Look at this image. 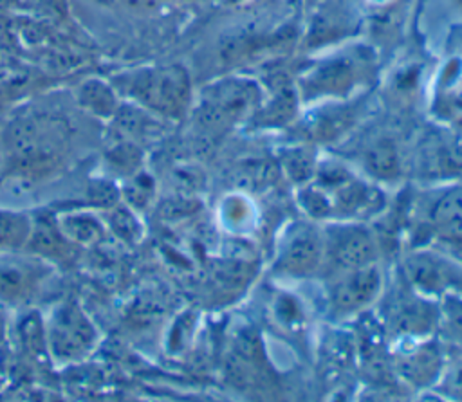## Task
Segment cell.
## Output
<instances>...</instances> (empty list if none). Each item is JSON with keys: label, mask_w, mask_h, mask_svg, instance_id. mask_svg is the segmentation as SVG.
Here are the masks:
<instances>
[{"label": "cell", "mask_w": 462, "mask_h": 402, "mask_svg": "<svg viewBox=\"0 0 462 402\" xmlns=\"http://www.w3.org/2000/svg\"><path fill=\"white\" fill-rule=\"evenodd\" d=\"M112 85L132 103L164 117H179L189 101L188 74L177 65L135 69L119 74Z\"/></svg>", "instance_id": "6da1fadb"}, {"label": "cell", "mask_w": 462, "mask_h": 402, "mask_svg": "<svg viewBox=\"0 0 462 402\" xmlns=\"http://www.w3.org/2000/svg\"><path fill=\"white\" fill-rule=\"evenodd\" d=\"M65 132L67 128L61 119L29 112L11 121L5 130V141L13 155L22 160H34L51 153L65 137Z\"/></svg>", "instance_id": "7a4b0ae2"}, {"label": "cell", "mask_w": 462, "mask_h": 402, "mask_svg": "<svg viewBox=\"0 0 462 402\" xmlns=\"http://www.w3.org/2000/svg\"><path fill=\"white\" fill-rule=\"evenodd\" d=\"M323 260L332 263L339 272L372 265L377 256L374 236L359 224L330 225L323 234Z\"/></svg>", "instance_id": "3957f363"}, {"label": "cell", "mask_w": 462, "mask_h": 402, "mask_svg": "<svg viewBox=\"0 0 462 402\" xmlns=\"http://www.w3.org/2000/svg\"><path fill=\"white\" fill-rule=\"evenodd\" d=\"M381 288L377 267L365 265L339 272L328 285V301L337 314H352L370 305Z\"/></svg>", "instance_id": "277c9868"}, {"label": "cell", "mask_w": 462, "mask_h": 402, "mask_svg": "<svg viewBox=\"0 0 462 402\" xmlns=\"http://www.w3.org/2000/svg\"><path fill=\"white\" fill-rule=\"evenodd\" d=\"M323 234H319L312 225L298 224L283 240L276 267L280 272L289 276H309L323 261Z\"/></svg>", "instance_id": "5b68a950"}, {"label": "cell", "mask_w": 462, "mask_h": 402, "mask_svg": "<svg viewBox=\"0 0 462 402\" xmlns=\"http://www.w3.org/2000/svg\"><path fill=\"white\" fill-rule=\"evenodd\" d=\"M94 341V328L76 305L61 306L51 326V343L58 357L74 359L87 352Z\"/></svg>", "instance_id": "8992f818"}, {"label": "cell", "mask_w": 462, "mask_h": 402, "mask_svg": "<svg viewBox=\"0 0 462 402\" xmlns=\"http://www.w3.org/2000/svg\"><path fill=\"white\" fill-rule=\"evenodd\" d=\"M430 225L444 240L462 242V187L446 189L430 209Z\"/></svg>", "instance_id": "52a82bcc"}, {"label": "cell", "mask_w": 462, "mask_h": 402, "mask_svg": "<svg viewBox=\"0 0 462 402\" xmlns=\"http://www.w3.org/2000/svg\"><path fill=\"white\" fill-rule=\"evenodd\" d=\"M410 279L422 290H448L457 283L455 270L446 260L433 254H415L406 261Z\"/></svg>", "instance_id": "ba28073f"}, {"label": "cell", "mask_w": 462, "mask_h": 402, "mask_svg": "<svg viewBox=\"0 0 462 402\" xmlns=\"http://www.w3.org/2000/svg\"><path fill=\"white\" fill-rule=\"evenodd\" d=\"M78 105L99 119H112L121 105L119 92L105 79L88 78L76 87Z\"/></svg>", "instance_id": "9c48e42d"}, {"label": "cell", "mask_w": 462, "mask_h": 402, "mask_svg": "<svg viewBox=\"0 0 462 402\" xmlns=\"http://www.w3.org/2000/svg\"><path fill=\"white\" fill-rule=\"evenodd\" d=\"M440 362L442 359L435 346H419L402 353L399 359V371L413 384H428L437 379Z\"/></svg>", "instance_id": "30bf717a"}, {"label": "cell", "mask_w": 462, "mask_h": 402, "mask_svg": "<svg viewBox=\"0 0 462 402\" xmlns=\"http://www.w3.org/2000/svg\"><path fill=\"white\" fill-rule=\"evenodd\" d=\"M32 272L22 260L0 258V297L16 299L31 285Z\"/></svg>", "instance_id": "8fae6325"}, {"label": "cell", "mask_w": 462, "mask_h": 402, "mask_svg": "<svg viewBox=\"0 0 462 402\" xmlns=\"http://www.w3.org/2000/svg\"><path fill=\"white\" fill-rule=\"evenodd\" d=\"M439 317L444 332L462 344V294L444 292Z\"/></svg>", "instance_id": "7c38bea8"}, {"label": "cell", "mask_w": 462, "mask_h": 402, "mask_svg": "<svg viewBox=\"0 0 462 402\" xmlns=\"http://www.w3.org/2000/svg\"><path fill=\"white\" fill-rule=\"evenodd\" d=\"M366 168L377 177H395L399 171V160L393 146L386 142L375 144L366 155Z\"/></svg>", "instance_id": "4fadbf2b"}, {"label": "cell", "mask_w": 462, "mask_h": 402, "mask_svg": "<svg viewBox=\"0 0 462 402\" xmlns=\"http://www.w3.org/2000/svg\"><path fill=\"white\" fill-rule=\"evenodd\" d=\"M25 236H29L27 222L18 215L0 211V249L16 245Z\"/></svg>", "instance_id": "5bb4252c"}, {"label": "cell", "mask_w": 462, "mask_h": 402, "mask_svg": "<svg viewBox=\"0 0 462 402\" xmlns=\"http://www.w3.org/2000/svg\"><path fill=\"white\" fill-rule=\"evenodd\" d=\"M63 231L69 233L70 238H74L76 242H83V243H90L101 234V227L97 225V222L92 216H83V215L65 218Z\"/></svg>", "instance_id": "9a60e30c"}, {"label": "cell", "mask_w": 462, "mask_h": 402, "mask_svg": "<svg viewBox=\"0 0 462 402\" xmlns=\"http://www.w3.org/2000/svg\"><path fill=\"white\" fill-rule=\"evenodd\" d=\"M110 222H112V227H114V231L121 236V238H125V240H134L137 234H139V224H137V220L134 218V215L130 213V211H126V209H116L114 213H112V218H110Z\"/></svg>", "instance_id": "2e32d148"}, {"label": "cell", "mask_w": 462, "mask_h": 402, "mask_svg": "<svg viewBox=\"0 0 462 402\" xmlns=\"http://www.w3.org/2000/svg\"><path fill=\"white\" fill-rule=\"evenodd\" d=\"M90 200L97 206H114L117 200V191L108 182H96L88 189Z\"/></svg>", "instance_id": "e0dca14e"}, {"label": "cell", "mask_w": 462, "mask_h": 402, "mask_svg": "<svg viewBox=\"0 0 462 402\" xmlns=\"http://www.w3.org/2000/svg\"><path fill=\"white\" fill-rule=\"evenodd\" d=\"M32 4L36 7H40L42 11H52V13H60L63 7V0H32Z\"/></svg>", "instance_id": "ac0fdd59"}, {"label": "cell", "mask_w": 462, "mask_h": 402, "mask_svg": "<svg viewBox=\"0 0 462 402\" xmlns=\"http://www.w3.org/2000/svg\"><path fill=\"white\" fill-rule=\"evenodd\" d=\"M16 2H20V0H0V9H7V7H13Z\"/></svg>", "instance_id": "d6986e66"}, {"label": "cell", "mask_w": 462, "mask_h": 402, "mask_svg": "<svg viewBox=\"0 0 462 402\" xmlns=\"http://www.w3.org/2000/svg\"><path fill=\"white\" fill-rule=\"evenodd\" d=\"M128 4H132V5H150L152 2H155V0H126Z\"/></svg>", "instance_id": "ffe728a7"}, {"label": "cell", "mask_w": 462, "mask_h": 402, "mask_svg": "<svg viewBox=\"0 0 462 402\" xmlns=\"http://www.w3.org/2000/svg\"><path fill=\"white\" fill-rule=\"evenodd\" d=\"M458 2H460V4H462V0H458Z\"/></svg>", "instance_id": "44dd1931"}]
</instances>
